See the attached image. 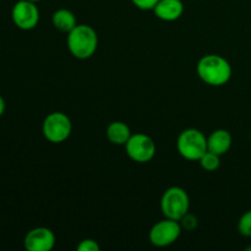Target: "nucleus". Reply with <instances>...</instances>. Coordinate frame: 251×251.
Instances as JSON below:
<instances>
[{
  "mask_svg": "<svg viewBox=\"0 0 251 251\" xmlns=\"http://www.w3.org/2000/svg\"><path fill=\"white\" fill-rule=\"evenodd\" d=\"M196 73L206 85L221 87L229 82L233 69L229 61L223 56L218 54H207L199 60Z\"/></svg>",
  "mask_w": 251,
  "mask_h": 251,
  "instance_id": "obj_1",
  "label": "nucleus"
},
{
  "mask_svg": "<svg viewBox=\"0 0 251 251\" xmlns=\"http://www.w3.org/2000/svg\"><path fill=\"white\" fill-rule=\"evenodd\" d=\"M68 49L71 55L80 60H86L95 55L98 48V34L93 27L77 24L71 29L66 38Z\"/></svg>",
  "mask_w": 251,
  "mask_h": 251,
  "instance_id": "obj_2",
  "label": "nucleus"
},
{
  "mask_svg": "<svg viewBox=\"0 0 251 251\" xmlns=\"http://www.w3.org/2000/svg\"><path fill=\"white\" fill-rule=\"evenodd\" d=\"M176 150L183 158L199 161L207 152V137L194 127L183 130L176 139Z\"/></svg>",
  "mask_w": 251,
  "mask_h": 251,
  "instance_id": "obj_3",
  "label": "nucleus"
},
{
  "mask_svg": "<svg viewBox=\"0 0 251 251\" xmlns=\"http://www.w3.org/2000/svg\"><path fill=\"white\" fill-rule=\"evenodd\" d=\"M190 208V198L180 186H171L161 198V211L166 218L180 221Z\"/></svg>",
  "mask_w": 251,
  "mask_h": 251,
  "instance_id": "obj_4",
  "label": "nucleus"
},
{
  "mask_svg": "<svg viewBox=\"0 0 251 251\" xmlns=\"http://www.w3.org/2000/svg\"><path fill=\"white\" fill-rule=\"evenodd\" d=\"M73 131L71 120L65 113L53 112L48 114L42 125V132L51 144H61L70 137Z\"/></svg>",
  "mask_w": 251,
  "mask_h": 251,
  "instance_id": "obj_5",
  "label": "nucleus"
},
{
  "mask_svg": "<svg viewBox=\"0 0 251 251\" xmlns=\"http://www.w3.org/2000/svg\"><path fill=\"white\" fill-rule=\"evenodd\" d=\"M181 228L179 221L166 218L158 221L152 226L149 233V239L153 247L166 248L174 244L181 234Z\"/></svg>",
  "mask_w": 251,
  "mask_h": 251,
  "instance_id": "obj_6",
  "label": "nucleus"
},
{
  "mask_svg": "<svg viewBox=\"0 0 251 251\" xmlns=\"http://www.w3.org/2000/svg\"><path fill=\"white\" fill-rule=\"evenodd\" d=\"M156 144L151 136L142 132L132 134L125 144L127 157L136 163H147L156 156Z\"/></svg>",
  "mask_w": 251,
  "mask_h": 251,
  "instance_id": "obj_7",
  "label": "nucleus"
},
{
  "mask_svg": "<svg viewBox=\"0 0 251 251\" xmlns=\"http://www.w3.org/2000/svg\"><path fill=\"white\" fill-rule=\"evenodd\" d=\"M11 17L17 28L31 31L39 22V10L36 2L19 0L11 10Z\"/></svg>",
  "mask_w": 251,
  "mask_h": 251,
  "instance_id": "obj_8",
  "label": "nucleus"
},
{
  "mask_svg": "<svg viewBox=\"0 0 251 251\" xmlns=\"http://www.w3.org/2000/svg\"><path fill=\"white\" fill-rule=\"evenodd\" d=\"M56 243L55 234L47 227H37L29 230L24 240L27 251H50Z\"/></svg>",
  "mask_w": 251,
  "mask_h": 251,
  "instance_id": "obj_9",
  "label": "nucleus"
},
{
  "mask_svg": "<svg viewBox=\"0 0 251 251\" xmlns=\"http://www.w3.org/2000/svg\"><path fill=\"white\" fill-rule=\"evenodd\" d=\"M184 4L181 0H159L153 7L157 19L166 22H173L180 19L184 14Z\"/></svg>",
  "mask_w": 251,
  "mask_h": 251,
  "instance_id": "obj_10",
  "label": "nucleus"
},
{
  "mask_svg": "<svg viewBox=\"0 0 251 251\" xmlns=\"http://www.w3.org/2000/svg\"><path fill=\"white\" fill-rule=\"evenodd\" d=\"M233 144V137L230 132L226 129H217L207 137V151L213 152L222 157L230 150Z\"/></svg>",
  "mask_w": 251,
  "mask_h": 251,
  "instance_id": "obj_11",
  "label": "nucleus"
},
{
  "mask_svg": "<svg viewBox=\"0 0 251 251\" xmlns=\"http://www.w3.org/2000/svg\"><path fill=\"white\" fill-rule=\"evenodd\" d=\"M131 135L129 125L124 122H118V120L110 123L105 130V136L109 140V142L118 146H125Z\"/></svg>",
  "mask_w": 251,
  "mask_h": 251,
  "instance_id": "obj_12",
  "label": "nucleus"
},
{
  "mask_svg": "<svg viewBox=\"0 0 251 251\" xmlns=\"http://www.w3.org/2000/svg\"><path fill=\"white\" fill-rule=\"evenodd\" d=\"M51 22H53L54 28L60 32H65V33H69L77 25L75 14L68 9L56 10L51 17Z\"/></svg>",
  "mask_w": 251,
  "mask_h": 251,
  "instance_id": "obj_13",
  "label": "nucleus"
},
{
  "mask_svg": "<svg viewBox=\"0 0 251 251\" xmlns=\"http://www.w3.org/2000/svg\"><path fill=\"white\" fill-rule=\"evenodd\" d=\"M200 166L207 172H215L220 168L221 166V156L213 153V152L207 151L200 159Z\"/></svg>",
  "mask_w": 251,
  "mask_h": 251,
  "instance_id": "obj_14",
  "label": "nucleus"
},
{
  "mask_svg": "<svg viewBox=\"0 0 251 251\" xmlns=\"http://www.w3.org/2000/svg\"><path fill=\"white\" fill-rule=\"evenodd\" d=\"M238 232L245 238H251V210L242 215L238 221Z\"/></svg>",
  "mask_w": 251,
  "mask_h": 251,
  "instance_id": "obj_15",
  "label": "nucleus"
},
{
  "mask_svg": "<svg viewBox=\"0 0 251 251\" xmlns=\"http://www.w3.org/2000/svg\"><path fill=\"white\" fill-rule=\"evenodd\" d=\"M179 223H180L183 229L188 230V232H193V230H195L196 228H198L199 220L195 215L188 212L180 221H179Z\"/></svg>",
  "mask_w": 251,
  "mask_h": 251,
  "instance_id": "obj_16",
  "label": "nucleus"
},
{
  "mask_svg": "<svg viewBox=\"0 0 251 251\" xmlns=\"http://www.w3.org/2000/svg\"><path fill=\"white\" fill-rule=\"evenodd\" d=\"M76 250H78V251H100V247L95 239H90V238H87V239L81 240L80 244L76 247Z\"/></svg>",
  "mask_w": 251,
  "mask_h": 251,
  "instance_id": "obj_17",
  "label": "nucleus"
},
{
  "mask_svg": "<svg viewBox=\"0 0 251 251\" xmlns=\"http://www.w3.org/2000/svg\"><path fill=\"white\" fill-rule=\"evenodd\" d=\"M159 0H131L132 4L140 10H153V7L156 6V4L158 2Z\"/></svg>",
  "mask_w": 251,
  "mask_h": 251,
  "instance_id": "obj_18",
  "label": "nucleus"
},
{
  "mask_svg": "<svg viewBox=\"0 0 251 251\" xmlns=\"http://www.w3.org/2000/svg\"><path fill=\"white\" fill-rule=\"evenodd\" d=\"M5 108H6V104H5V100L1 97V96H0V117L4 114Z\"/></svg>",
  "mask_w": 251,
  "mask_h": 251,
  "instance_id": "obj_19",
  "label": "nucleus"
},
{
  "mask_svg": "<svg viewBox=\"0 0 251 251\" xmlns=\"http://www.w3.org/2000/svg\"><path fill=\"white\" fill-rule=\"evenodd\" d=\"M28 1H32V2H36V4H37V2H39V1H41V0H28Z\"/></svg>",
  "mask_w": 251,
  "mask_h": 251,
  "instance_id": "obj_20",
  "label": "nucleus"
},
{
  "mask_svg": "<svg viewBox=\"0 0 251 251\" xmlns=\"http://www.w3.org/2000/svg\"><path fill=\"white\" fill-rule=\"evenodd\" d=\"M247 251H251V247H249V248H247Z\"/></svg>",
  "mask_w": 251,
  "mask_h": 251,
  "instance_id": "obj_21",
  "label": "nucleus"
},
{
  "mask_svg": "<svg viewBox=\"0 0 251 251\" xmlns=\"http://www.w3.org/2000/svg\"><path fill=\"white\" fill-rule=\"evenodd\" d=\"M250 141H251V132H250Z\"/></svg>",
  "mask_w": 251,
  "mask_h": 251,
  "instance_id": "obj_22",
  "label": "nucleus"
}]
</instances>
